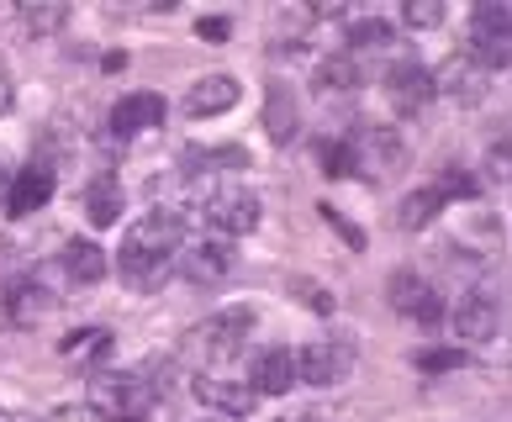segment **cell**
Here are the masks:
<instances>
[{
    "instance_id": "14",
    "label": "cell",
    "mask_w": 512,
    "mask_h": 422,
    "mask_svg": "<svg viewBox=\"0 0 512 422\" xmlns=\"http://www.w3.org/2000/svg\"><path fill=\"white\" fill-rule=\"evenodd\" d=\"M159 122H164V95H154V90H132V95H122V101L111 106V132H117V138L148 132Z\"/></svg>"
},
{
    "instance_id": "8",
    "label": "cell",
    "mask_w": 512,
    "mask_h": 422,
    "mask_svg": "<svg viewBox=\"0 0 512 422\" xmlns=\"http://www.w3.org/2000/svg\"><path fill=\"white\" fill-rule=\"evenodd\" d=\"M175 270L191 285H222L233 275V243L227 238H201V243H180Z\"/></svg>"
},
{
    "instance_id": "35",
    "label": "cell",
    "mask_w": 512,
    "mask_h": 422,
    "mask_svg": "<svg viewBox=\"0 0 512 422\" xmlns=\"http://www.w3.org/2000/svg\"><path fill=\"white\" fill-rule=\"evenodd\" d=\"M11 101H16V85H11V69H6V59H0V117L11 111Z\"/></svg>"
},
{
    "instance_id": "5",
    "label": "cell",
    "mask_w": 512,
    "mask_h": 422,
    "mask_svg": "<svg viewBox=\"0 0 512 422\" xmlns=\"http://www.w3.org/2000/svg\"><path fill=\"white\" fill-rule=\"evenodd\" d=\"M206 222H212L217 233H227V238L254 233V227H259V196H254L249 185H217V190H206Z\"/></svg>"
},
{
    "instance_id": "9",
    "label": "cell",
    "mask_w": 512,
    "mask_h": 422,
    "mask_svg": "<svg viewBox=\"0 0 512 422\" xmlns=\"http://www.w3.org/2000/svg\"><path fill=\"white\" fill-rule=\"evenodd\" d=\"M386 301L396 306L402 317H417V322H428V328H439L444 322V301L423 285V275H412V270H396L391 285H386Z\"/></svg>"
},
{
    "instance_id": "34",
    "label": "cell",
    "mask_w": 512,
    "mask_h": 422,
    "mask_svg": "<svg viewBox=\"0 0 512 422\" xmlns=\"http://www.w3.org/2000/svg\"><path fill=\"white\" fill-rule=\"evenodd\" d=\"M227 32H233V27H227V16H201V22H196V37H206V43H222Z\"/></svg>"
},
{
    "instance_id": "16",
    "label": "cell",
    "mask_w": 512,
    "mask_h": 422,
    "mask_svg": "<svg viewBox=\"0 0 512 422\" xmlns=\"http://www.w3.org/2000/svg\"><path fill=\"white\" fill-rule=\"evenodd\" d=\"M48 196H53V169L48 164H27L22 175H11L6 211H11V217H32L37 206H48Z\"/></svg>"
},
{
    "instance_id": "32",
    "label": "cell",
    "mask_w": 512,
    "mask_h": 422,
    "mask_svg": "<svg viewBox=\"0 0 512 422\" xmlns=\"http://www.w3.org/2000/svg\"><path fill=\"white\" fill-rule=\"evenodd\" d=\"M433 190H439V201H449V196H460V201H470V196H476V190H481V180H470V169H444V180L439 185H433Z\"/></svg>"
},
{
    "instance_id": "1",
    "label": "cell",
    "mask_w": 512,
    "mask_h": 422,
    "mask_svg": "<svg viewBox=\"0 0 512 422\" xmlns=\"http://www.w3.org/2000/svg\"><path fill=\"white\" fill-rule=\"evenodd\" d=\"M185 243V217L175 206H154L148 217H138L127 227V243L117 254V275L132 291H159L175 270V254Z\"/></svg>"
},
{
    "instance_id": "28",
    "label": "cell",
    "mask_w": 512,
    "mask_h": 422,
    "mask_svg": "<svg viewBox=\"0 0 512 422\" xmlns=\"http://www.w3.org/2000/svg\"><path fill=\"white\" fill-rule=\"evenodd\" d=\"M48 306H53V296L43 291V285H32V280L11 285V317H43Z\"/></svg>"
},
{
    "instance_id": "36",
    "label": "cell",
    "mask_w": 512,
    "mask_h": 422,
    "mask_svg": "<svg viewBox=\"0 0 512 422\" xmlns=\"http://www.w3.org/2000/svg\"><path fill=\"white\" fill-rule=\"evenodd\" d=\"M48 422H101V417L90 412V407H59V412H53Z\"/></svg>"
},
{
    "instance_id": "10",
    "label": "cell",
    "mask_w": 512,
    "mask_h": 422,
    "mask_svg": "<svg viewBox=\"0 0 512 422\" xmlns=\"http://www.w3.org/2000/svg\"><path fill=\"white\" fill-rule=\"evenodd\" d=\"M386 95H391L396 111H423L433 101V74L417 59H396L386 69Z\"/></svg>"
},
{
    "instance_id": "21",
    "label": "cell",
    "mask_w": 512,
    "mask_h": 422,
    "mask_svg": "<svg viewBox=\"0 0 512 422\" xmlns=\"http://www.w3.org/2000/svg\"><path fill=\"white\" fill-rule=\"evenodd\" d=\"M59 354H64L69 364H80V370H90V364H101V359L111 354V333H106V328H80V333H69V338L59 343Z\"/></svg>"
},
{
    "instance_id": "27",
    "label": "cell",
    "mask_w": 512,
    "mask_h": 422,
    "mask_svg": "<svg viewBox=\"0 0 512 422\" xmlns=\"http://www.w3.org/2000/svg\"><path fill=\"white\" fill-rule=\"evenodd\" d=\"M286 291L307 301V306H312L317 317H333V306H338V296L328 291V285H317L312 275H291V280H286Z\"/></svg>"
},
{
    "instance_id": "29",
    "label": "cell",
    "mask_w": 512,
    "mask_h": 422,
    "mask_svg": "<svg viewBox=\"0 0 512 422\" xmlns=\"http://www.w3.org/2000/svg\"><path fill=\"white\" fill-rule=\"evenodd\" d=\"M391 22H381V16H359V22H349V48H391Z\"/></svg>"
},
{
    "instance_id": "25",
    "label": "cell",
    "mask_w": 512,
    "mask_h": 422,
    "mask_svg": "<svg viewBox=\"0 0 512 422\" xmlns=\"http://www.w3.org/2000/svg\"><path fill=\"white\" fill-rule=\"evenodd\" d=\"M317 164L328 169V180H354V148H349V138H322L317 143Z\"/></svg>"
},
{
    "instance_id": "6",
    "label": "cell",
    "mask_w": 512,
    "mask_h": 422,
    "mask_svg": "<svg viewBox=\"0 0 512 422\" xmlns=\"http://www.w3.org/2000/svg\"><path fill=\"white\" fill-rule=\"evenodd\" d=\"M354 364V338H317L307 349L296 354V380H307V386H338V380L349 375Z\"/></svg>"
},
{
    "instance_id": "26",
    "label": "cell",
    "mask_w": 512,
    "mask_h": 422,
    "mask_svg": "<svg viewBox=\"0 0 512 422\" xmlns=\"http://www.w3.org/2000/svg\"><path fill=\"white\" fill-rule=\"evenodd\" d=\"M444 211V201H439V190L433 185H423V190H412V196L402 201V227H428L433 217Z\"/></svg>"
},
{
    "instance_id": "20",
    "label": "cell",
    "mask_w": 512,
    "mask_h": 422,
    "mask_svg": "<svg viewBox=\"0 0 512 422\" xmlns=\"http://www.w3.org/2000/svg\"><path fill=\"white\" fill-rule=\"evenodd\" d=\"M64 270H69V280H80V285H96V280H106V248L101 243H90V238H74L69 248H64Z\"/></svg>"
},
{
    "instance_id": "4",
    "label": "cell",
    "mask_w": 512,
    "mask_h": 422,
    "mask_svg": "<svg viewBox=\"0 0 512 422\" xmlns=\"http://www.w3.org/2000/svg\"><path fill=\"white\" fill-rule=\"evenodd\" d=\"M354 175H365V180H386L396 175V169L407 164V143H402V132L386 127V122H375V127H359L354 138Z\"/></svg>"
},
{
    "instance_id": "31",
    "label": "cell",
    "mask_w": 512,
    "mask_h": 422,
    "mask_svg": "<svg viewBox=\"0 0 512 422\" xmlns=\"http://www.w3.org/2000/svg\"><path fill=\"white\" fill-rule=\"evenodd\" d=\"M412 364L423 375H444V370H460V364H465V349H454V343H444V349H417Z\"/></svg>"
},
{
    "instance_id": "13",
    "label": "cell",
    "mask_w": 512,
    "mask_h": 422,
    "mask_svg": "<svg viewBox=\"0 0 512 422\" xmlns=\"http://www.w3.org/2000/svg\"><path fill=\"white\" fill-rule=\"evenodd\" d=\"M439 90L449 95V101H460V106H481L486 101V69L470 64L465 53H454V59H444L439 80H433V95Z\"/></svg>"
},
{
    "instance_id": "37",
    "label": "cell",
    "mask_w": 512,
    "mask_h": 422,
    "mask_svg": "<svg viewBox=\"0 0 512 422\" xmlns=\"http://www.w3.org/2000/svg\"><path fill=\"white\" fill-rule=\"evenodd\" d=\"M6 22H16V6H11V0H0V27H6Z\"/></svg>"
},
{
    "instance_id": "3",
    "label": "cell",
    "mask_w": 512,
    "mask_h": 422,
    "mask_svg": "<svg viewBox=\"0 0 512 422\" xmlns=\"http://www.w3.org/2000/svg\"><path fill=\"white\" fill-rule=\"evenodd\" d=\"M154 396H159V386H148L138 370L96 375V386H90V412L117 417V422H143V412L154 407Z\"/></svg>"
},
{
    "instance_id": "17",
    "label": "cell",
    "mask_w": 512,
    "mask_h": 422,
    "mask_svg": "<svg viewBox=\"0 0 512 422\" xmlns=\"http://www.w3.org/2000/svg\"><path fill=\"white\" fill-rule=\"evenodd\" d=\"M196 401L227 412V417H249L254 412V391L243 386V380H227V375H196Z\"/></svg>"
},
{
    "instance_id": "2",
    "label": "cell",
    "mask_w": 512,
    "mask_h": 422,
    "mask_svg": "<svg viewBox=\"0 0 512 422\" xmlns=\"http://www.w3.org/2000/svg\"><path fill=\"white\" fill-rule=\"evenodd\" d=\"M249 328H254V306H233V312L206 317L201 328L185 333V359H196V364H222V359H233L238 343L249 338Z\"/></svg>"
},
{
    "instance_id": "24",
    "label": "cell",
    "mask_w": 512,
    "mask_h": 422,
    "mask_svg": "<svg viewBox=\"0 0 512 422\" xmlns=\"http://www.w3.org/2000/svg\"><path fill=\"white\" fill-rule=\"evenodd\" d=\"M254 164V153L249 148H191V153H185V169H249Z\"/></svg>"
},
{
    "instance_id": "12",
    "label": "cell",
    "mask_w": 512,
    "mask_h": 422,
    "mask_svg": "<svg viewBox=\"0 0 512 422\" xmlns=\"http://www.w3.org/2000/svg\"><path fill=\"white\" fill-rule=\"evenodd\" d=\"M238 80L233 74H201V80L185 90V117H222V111H233L238 106Z\"/></svg>"
},
{
    "instance_id": "33",
    "label": "cell",
    "mask_w": 512,
    "mask_h": 422,
    "mask_svg": "<svg viewBox=\"0 0 512 422\" xmlns=\"http://www.w3.org/2000/svg\"><path fill=\"white\" fill-rule=\"evenodd\" d=\"M317 217L328 222V227H333V233L344 238L349 248H365V233H359V227H354V222H349V217H344V211H338V206H328V201H322V206H317Z\"/></svg>"
},
{
    "instance_id": "30",
    "label": "cell",
    "mask_w": 512,
    "mask_h": 422,
    "mask_svg": "<svg viewBox=\"0 0 512 422\" xmlns=\"http://www.w3.org/2000/svg\"><path fill=\"white\" fill-rule=\"evenodd\" d=\"M444 0H407L402 6V22L412 27V32H433V27H444Z\"/></svg>"
},
{
    "instance_id": "18",
    "label": "cell",
    "mask_w": 512,
    "mask_h": 422,
    "mask_svg": "<svg viewBox=\"0 0 512 422\" xmlns=\"http://www.w3.org/2000/svg\"><path fill=\"white\" fill-rule=\"evenodd\" d=\"M296 386V354H286V349H270V354H259V364H254V375H249V391L259 396H286Z\"/></svg>"
},
{
    "instance_id": "22",
    "label": "cell",
    "mask_w": 512,
    "mask_h": 422,
    "mask_svg": "<svg viewBox=\"0 0 512 422\" xmlns=\"http://www.w3.org/2000/svg\"><path fill=\"white\" fill-rule=\"evenodd\" d=\"M317 90H322V95H349V90H359L354 53H328V59L317 64Z\"/></svg>"
},
{
    "instance_id": "39",
    "label": "cell",
    "mask_w": 512,
    "mask_h": 422,
    "mask_svg": "<svg viewBox=\"0 0 512 422\" xmlns=\"http://www.w3.org/2000/svg\"><path fill=\"white\" fill-rule=\"evenodd\" d=\"M6 185H11V175H6V164H0V196H6Z\"/></svg>"
},
{
    "instance_id": "19",
    "label": "cell",
    "mask_w": 512,
    "mask_h": 422,
    "mask_svg": "<svg viewBox=\"0 0 512 422\" xmlns=\"http://www.w3.org/2000/svg\"><path fill=\"white\" fill-rule=\"evenodd\" d=\"M122 180L117 175H96L85 185V217H90V227H117V217H122Z\"/></svg>"
},
{
    "instance_id": "7",
    "label": "cell",
    "mask_w": 512,
    "mask_h": 422,
    "mask_svg": "<svg viewBox=\"0 0 512 422\" xmlns=\"http://www.w3.org/2000/svg\"><path fill=\"white\" fill-rule=\"evenodd\" d=\"M470 64H481L486 74L491 69H507V6H476V16H470Z\"/></svg>"
},
{
    "instance_id": "40",
    "label": "cell",
    "mask_w": 512,
    "mask_h": 422,
    "mask_svg": "<svg viewBox=\"0 0 512 422\" xmlns=\"http://www.w3.org/2000/svg\"><path fill=\"white\" fill-rule=\"evenodd\" d=\"M291 422H322L317 412H301V417H291Z\"/></svg>"
},
{
    "instance_id": "38",
    "label": "cell",
    "mask_w": 512,
    "mask_h": 422,
    "mask_svg": "<svg viewBox=\"0 0 512 422\" xmlns=\"http://www.w3.org/2000/svg\"><path fill=\"white\" fill-rule=\"evenodd\" d=\"M0 422H32L27 412H11V407H0Z\"/></svg>"
},
{
    "instance_id": "15",
    "label": "cell",
    "mask_w": 512,
    "mask_h": 422,
    "mask_svg": "<svg viewBox=\"0 0 512 422\" xmlns=\"http://www.w3.org/2000/svg\"><path fill=\"white\" fill-rule=\"evenodd\" d=\"M264 132H270V143H296V132H301V106H296V95L291 85H280L270 80L264 85Z\"/></svg>"
},
{
    "instance_id": "11",
    "label": "cell",
    "mask_w": 512,
    "mask_h": 422,
    "mask_svg": "<svg viewBox=\"0 0 512 422\" xmlns=\"http://www.w3.org/2000/svg\"><path fill=\"white\" fill-rule=\"evenodd\" d=\"M502 333V306L491 296H460L454 301V338L460 343H486Z\"/></svg>"
},
{
    "instance_id": "23",
    "label": "cell",
    "mask_w": 512,
    "mask_h": 422,
    "mask_svg": "<svg viewBox=\"0 0 512 422\" xmlns=\"http://www.w3.org/2000/svg\"><path fill=\"white\" fill-rule=\"evenodd\" d=\"M16 16H22V27L32 37H48V32H59L69 22V6H64V0H37V6H22Z\"/></svg>"
}]
</instances>
